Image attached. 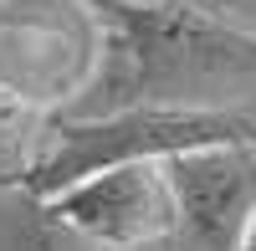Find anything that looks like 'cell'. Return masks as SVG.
I'll list each match as a JSON object with an SVG mask.
<instances>
[{"mask_svg":"<svg viewBox=\"0 0 256 251\" xmlns=\"http://www.w3.org/2000/svg\"><path fill=\"white\" fill-rule=\"evenodd\" d=\"M113 26L128 52V88L138 102H216L230 88H256V31L205 6H113Z\"/></svg>","mask_w":256,"mask_h":251,"instance_id":"6da1fadb","label":"cell"},{"mask_svg":"<svg viewBox=\"0 0 256 251\" xmlns=\"http://www.w3.org/2000/svg\"><path fill=\"white\" fill-rule=\"evenodd\" d=\"M256 144V118L241 108H184V102H128L108 118L62 123L52 144L26 164L31 200H46L67 184L118 170V164H169L200 149Z\"/></svg>","mask_w":256,"mask_h":251,"instance_id":"7a4b0ae2","label":"cell"},{"mask_svg":"<svg viewBox=\"0 0 256 251\" xmlns=\"http://www.w3.org/2000/svg\"><path fill=\"white\" fill-rule=\"evenodd\" d=\"M56 231H72L98 251H138L180 226V200L164 164H118L36 200Z\"/></svg>","mask_w":256,"mask_h":251,"instance_id":"3957f363","label":"cell"},{"mask_svg":"<svg viewBox=\"0 0 256 251\" xmlns=\"http://www.w3.org/2000/svg\"><path fill=\"white\" fill-rule=\"evenodd\" d=\"M88 62L92 36L77 0H0V92L41 108L82 88Z\"/></svg>","mask_w":256,"mask_h":251,"instance_id":"277c9868","label":"cell"},{"mask_svg":"<svg viewBox=\"0 0 256 251\" xmlns=\"http://www.w3.org/2000/svg\"><path fill=\"white\" fill-rule=\"evenodd\" d=\"M164 174H169V184H174L180 220L200 241L230 251L241 220L256 205V144L180 154V159L164 164Z\"/></svg>","mask_w":256,"mask_h":251,"instance_id":"5b68a950","label":"cell"},{"mask_svg":"<svg viewBox=\"0 0 256 251\" xmlns=\"http://www.w3.org/2000/svg\"><path fill=\"white\" fill-rule=\"evenodd\" d=\"M31 123H36V108H26V102H20V98H10V92H0V149L20 144Z\"/></svg>","mask_w":256,"mask_h":251,"instance_id":"8992f818","label":"cell"},{"mask_svg":"<svg viewBox=\"0 0 256 251\" xmlns=\"http://www.w3.org/2000/svg\"><path fill=\"white\" fill-rule=\"evenodd\" d=\"M6 251H62V246H56L46 231H36V226H31V231H16V236H10Z\"/></svg>","mask_w":256,"mask_h":251,"instance_id":"52a82bcc","label":"cell"},{"mask_svg":"<svg viewBox=\"0 0 256 251\" xmlns=\"http://www.w3.org/2000/svg\"><path fill=\"white\" fill-rule=\"evenodd\" d=\"M230 251H256V205H251V216L241 220V231H236V241H230Z\"/></svg>","mask_w":256,"mask_h":251,"instance_id":"ba28073f","label":"cell"},{"mask_svg":"<svg viewBox=\"0 0 256 251\" xmlns=\"http://www.w3.org/2000/svg\"><path fill=\"white\" fill-rule=\"evenodd\" d=\"M113 6H205V10H220V0H113Z\"/></svg>","mask_w":256,"mask_h":251,"instance_id":"9c48e42d","label":"cell"}]
</instances>
